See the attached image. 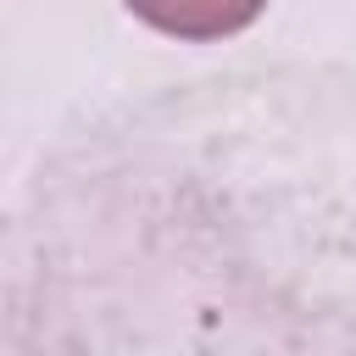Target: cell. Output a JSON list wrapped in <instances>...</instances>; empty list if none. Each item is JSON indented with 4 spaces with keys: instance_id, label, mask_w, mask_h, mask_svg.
Wrapping results in <instances>:
<instances>
[{
    "instance_id": "obj_1",
    "label": "cell",
    "mask_w": 356,
    "mask_h": 356,
    "mask_svg": "<svg viewBox=\"0 0 356 356\" xmlns=\"http://www.w3.org/2000/svg\"><path fill=\"white\" fill-rule=\"evenodd\" d=\"M267 0H128V11L172 39H228L261 17Z\"/></svg>"
}]
</instances>
